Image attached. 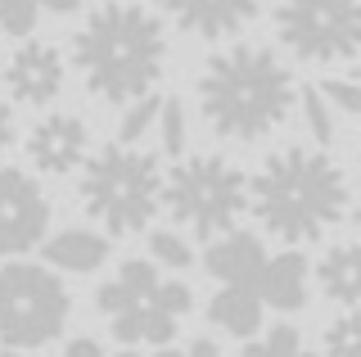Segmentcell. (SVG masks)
Instances as JSON below:
<instances>
[{
  "instance_id": "1",
  "label": "cell",
  "mask_w": 361,
  "mask_h": 357,
  "mask_svg": "<svg viewBox=\"0 0 361 357\" xmlns=\"http://www.w3.org/2000/svg\"><path fill=\"white\" fill-rule=\"evenodd\" d=\"M248 204L271 236L307 244L348 213V181L325 150L285 145L248 181Z\"/></svg>"
},
{
  "instance_id": "2",
  "label": "cell",
  "mask_w": 361,
  "mask_h": 357,
  "mask_svg": "<svg viewBox=\"0 0 361 357\" xmlns=\"http://www.w3.org/2000/svg\"><path fill=\"white\" fill-rule=\"evenodd\" d=\"M73 63L99 99L135 104L163 73V23L140 5L104 0L73 37Z\"/></svg>"
},
{
  "instance_id": "3",
  "label": "cell",
  "mask_w": 361,
  "mask_h": 357,
  "mask_svg": "<svg viewBox=\"0 0 361 357\" xmlns=\"http://www.w3.org/2000/svg\"><path fill=\"white\" fill-rule=\"evenodd\" d=\"M199 104L217 136L257 140L289 118L293 77L267 46H235L208 59L199 77Z\"/></svg>"
},
{
  "instance_id": "4",
  "label": "cell",
  "mask_w": 361,
  "mask_h": 357,
  "mask_svg": "<svg viewBox=\"0 0 361 357\" xmlns=\"http://www.w3.org/2000/svg\"><path fill=\"white\" fill-rule=\"evenodd\" d=\"M82 204L90 217H99L113 236H135L145 231L163 204V176L158 159L127 145H104L86 163L82 176Z\"/></svg>"
},
{
  "instance_id": "5",
  "label": "cell",
  "mask_w": 361,
  "mask_h": 357,
  "mask_svg": "<svg viewBox=\"0 0 361 357\" xmlns=\"http://www.w3.org/2000/svg\"><path fill=\"white\" fill-rule=\"evenodd\" d=\"M163 199L176 222H190V231L212 244L217 236H231L235 222L244 217L248 181L240 167H231L217 154H199L163 181Z\"/></svg>"
},
{
  "instance_id": "6",
  "label": "cell",
  "mask_w": 361,
  "mask_h": 357,
  "mask_svg": "<svg viewBox=\"0 0 361 357\" xmlns=\"http://www.w3.org/2000/svg\"><path fill=\"white\" fill-rule=\"evenodd\" d=\"M68 289L59 276L37 262L0 267V344L5 349H41L68 321Z\"/></svg>"
},
{
  "instance_id": "7",
  "label": "cell",
  "mask_w": 361,
  "mask_h": 357,
  "mask_svg": "<svg viewBox=\"0 0 361 357\" xmlns=\"http://www.w3.org/2000/svg\"><path fill=\"white\" fill-rule=\"evenodd\" d=\"M280 41L307 63H338L361 50V0H280Z\"/></svg>"
},
{
  "instance_id": "8",
  "label": "cell",
  "mask_w": 361,
  "mask_h": 357,
  "mask_svg": "<svg viewBox=\"0 0 361 357\" xmlns=\"http://www.w3.org/2000/svg\"><path fill=\"white\" fill-rule=\"evenodd\" d=\"M50 226V204L41 186L18 167H0V258L37 249Z\"/></svg>"
},
{
  "instance_id": "9",
  "label": "cell",
  "mask_w": 361,
  "mask_h": 357,
  "mask_svg": "<svg viewBox=\"0 0 361 357\" xmlns=\"http://www.w3.org/2000/svg\"><path fill=\"white\" fill-rule=\"evenodd\" d=\"M5 86H9L14 99H23V104H50V99L59 95V86H63L59 50L41 46V41L23 46L14 59H9V68H5Z\"/></svg>"
},
{
  "instance_id": "10",
  "label": "cell",
  "mask_w": 361,
  "mask_h": 357,
  "mask_svg": "<svg viewBox=\"0 0 361 357\" xmlns=\"http://www.w3.org/2000/svg\"><path fill=\"white\" fill-rule=\"evenodd\" d=\"M27 154H32V163H37L41 172H54V176L73 172V167L86 159V127H82V118H73V114L41 118L37 127H32V136H27Z\"/></svg>"
},
{
  "instance_id": "11",
  "label": "cell",
  "mask_w": 361,
  "mask_h": 357,
  "mask_svg": "<svg viewBox=\"0 0 361 357\" xmlns=\"http://www.w3.org/2000/svg\"><path fill=\"white\" fill-rule=\"evenodd\" d=\"M163 5L176 14V23L185 32H199L208 41L235 37L257 14V0H163Z\"/></svg>"
},
{
  "instance_id": "12",
  "label": "cell",
  "mask_w": 361,
  "mask_h": 357,
  "mask_svg": "<svg viewBox=\"0 0 361 357\" xmlns=\"http://www.w3.org/2000/svg\"><path fill=\"white\" fill-rule=\"evenodd\" d=\"M262 267H267L262 240L248 236V231H231V236H221V240L208 244V272L217 276V281H226L231 289H253V294H257Z\"/></svg>"
},
{
  "instance_id": "13",
  "label": "cell",
  "mask_w": 361,
  "mask_h": 357,
  "mask_svg": "<svg viewBox=\"0 0 361 357\" xmlns=\"http://www.w3.org/2000/svg\"><path fill=\"white\" fill-rule=\"evenodd\" d=\"M257 298L280 312H298L307 303V262L302 253H280V258H267L262 281H257Z\"/></svg>"
},
{
  "instance_id": "14",
  "label": "cell",
  "mask_w": 361,
  "mask_h": 357,
  "mask_svg": "<svg viewBox=\"0 0 361 357\" xmlns=\"http://www.w3.org/2000/svg\"><path fill=\"white\" fill-rule=\"evenodd\" d=\"M41 258L50 267H63V272H95L109 258V240L90 236V231H63V236L45 240Z\"/></svg>"
},
{
  "instance_id": "15",
  "label": "cell",
  "mask_w": 361,
  "mask_h": 357,
  "mask_svg": "<svg viewBox=\"0 0 361 357\" xmlns=\"http://www.w3.org/2000/svg\"><path fill=\"white\" fill-rule=\"evenodd\" d=\"M321 289L338 303H361V244H334L316 267Z\"/></svg>"
},
{
  "instance_id": "16",
  "label": "cell",
  "mask_w": 361,
  "mask_h": 357,
  "mask_svg": "<svg viewBox=\"0 0 361 357\" xmlns=\"http://www.w3.org/2000/svg\"><path fill=\"white\" fill-rule=\"evenodd\" d=\"M208 317L217 321L221 330H231V334H240V339H248V334L262 330V298H257L253 289H231V285H226L221 294H212Z\"/></svg>"
},
{
  "instance_id": "17",
  "label": "cell",
  "mask_w": 361,
  "mask_h": 357,
  "mask_svg": "<svg viewBox=\"0 0 361 357\" xmlns=\"http://www.w3.org/2000/svg\"><path fill=\"white\" fill-rule=\"evenodd\" d=\"M325 353L330 357H361V308L343 312V317L325 330Z\"/></svg>"
},
{
  "instance_id": "18",
  "label": "cell",
  "mask_w": 361,
  "mask_h": 357,
  "mask_svg": "<svg viewBox=\"0 0 361 357\" xmlns=\"http://www.w3.org/2000/svg\"><path fill=\"white\" fill-rule=\"evenodd\" d=\"M158 109H163V99H158V95H145V99H135V104L127 109V118H122L118 145H127V150H131V145L145 136V127L154 122V114H158Z\"/></svg>"
},
{
  "instance_id": "19",
  "label": "cell",
  "mask_w": 361,
  "mask_h": 357,
  "mask_svg": "<svg viewBox=\"0 0 361 357\" xmlns=\"http://www.w3.org/2000/svg\"><path fill=\"white\" fill-rule=\"evenodd\" d=\"M118 285H127L131 294L140 298V303H149L154 289H158V272H154V262H149V258H127V262H122Z\"/></svg>"
},
{
  "instance_id": "20",
  "label": "cell",
  "mask_w": 361,
  "mask_h": 357,
  "mask_svg": "<svg viewBox=\"0 0 361 357\" xmlns=\"http://www.w3.org/2000/svg\"><path fill=\"white\" fill-rule=\"evenodd\" d=\"M37 23V0H0V32L5 37H27Z\"/></svg>"
},
{
  "instance_id": "21",
  "label": "cell",
  "mask_w": 361,
  "mask_h": 357,
  "mask_svg": "<svg viewBox=\"0 0 361 357\" xmlns=\"http://www.w3.org/2000/svg\"><path fill=\"white\" fill-rule=\"evenodd\" d=\"M158 114H163V150L176 159L185 150V114H180V99H163Z\"/></svg>"
},
{
  "instance_id": "22",
  "label": "cell",
  "mask_w": 361,
  "mask_h": 357,
  "mask_svg": "<svg viewBox=\"0 0 361 357\" xmlns=\"http://www.w3.org/2000/svg\"><path fill=\"white\" fill-rule=\"evenodd\" d=\"M190 303H195V298H190V289L180 285V281H158V289H154V298H149V308H158L163 312V317H180V312H190Z\"/></svg>"
},
{
  "instance_id": "23",
  "label": "cell",
  "mask_w": 361,
  "mask_h": 357,
  "mask_svg": "<svg viewBox=\"0 0 361 357\" xmlns=\"http://www.w3.org/2000/svg\"><path fill=\"white\" fill-rule=\"evenodd\" d=\"M149 253L158 262H167V267H190V244L172 236V231H154L149 236Z\"/></svg>"
},
{
  "instance_id": "24",
  "label": "cell",
  "mask_w": 361,
  "mask_h": 357,
  "mask_svg": "<svg viewBox=\"0 0 361 357\" xmlns=\"http://www.w3.org/2000/svg\"><path fill=\"white\" fill-rule=\"evenodd\" d=\"M321 95H330L343 114H353V118H361V86L357 82H343V77H325L321 82Z\"/></svg>"
},
{
  "instance_id": "25",
  "label": "cell",
  "mask_w": 361,
  "mask_h": 357,
  "mask_svg": "<svg viewBox=\"0 0 361 357\" xmlns=\"http://www.w3.org/2000/svg\"><path fill=\"white\" fill-rule=\"evenodd\" d=\"M302 114H307V127H312V136L321 140V145H330L334 136V127H330V114H325V104H321V91H302Z\"/></svg>"
},
{
  "instance_id": "26",
  "label": "cell",
  "mask_w": 361,
  "mask_h": 357,
  "mask_svg": "<svg viewBox=\"0 0 361 357\" xmlns=\"http://www.w3.org/2000/svg\"><path fill=\"white\" fill-rule=\"evenodd\" d=\"M99 312H109V317H122V312H131V308H140V298L131 294L127 285H118V281H109L104 289H99Z\"/></svg>"
},
{
  "instance_id": "27",
  "label": "cell",
  "mask_w": 361,
  "mask_h": 357,
  "mask_svg": "<svg viewBox=\"0 0 361 357\" xmlns=\"http://www.w3.org/2000/svg\"><path fill=\"white\" fill-rule=\"evenodd\" d=\"M172 334H176V321H172V317H163L158 308L145 303V312H140V339H149V344H167Z\"/></svg>"
},
{
  "instance_id": "28",
  "label": "cell",
  "mask_w": 361,
  "mask_h": 357,
  "mask_svg": "<svg viewBox=\"0 0 361 357\" xmlns=\"http://www.w3.org/2000/svg\"><path fill=\"white\" fill-rule=\"evenodd\" d=\"M262 349H267L271 357H298V353H302V339H298V330H293V326H276V330L267 334Z\"/></svg>"
},
{
  "instance_id": "29",
  "label": "cell",
  "mask_w": 361,
  "mask_h": 357,
  "mask_svg": "<svg viewBox=\"0 0 361 357\" xmlns=\"http://www.w3.org/2000/svg\"><path fill=\"white\" fill-rule=\"evenodd\" d=\"M140 312H145V303L131 308V312H122V317H113V334H118L122 344H135V339H140Z\"/></svg>"
},
{
  "instance_id": "30",
  "label": "cell",
  "mask_w": 361,
  "mask_h": 357,
  "mask_svg": "<svg viewBox=\"0 0 361 357\" xmlns=\"http://www.w3.org/2000/svg\"><path fill=\"white\" fill-rule=\"evenodd\" d=\"M63 357H104V353H99L95 339H73V344L63 349Z\"/></svg>"
},
{
  "instance_id": "31",
  "label": "cell",
  "mask_w": 361,
  "mask_h": 357,
  "mask_svg": "<svg viewBox=\"0 0 361 357\" xmlns=\"http://www.w3.org/2000/svg\"><path fill=\"white\" fill-rule=\"evenodd\" d=\"M9 140H14V118H9V109H5V99H0V154L9 150Z\"/></svg>"
},
{
  "instance_id": "32",
  "label": "cell",
  "mask_w": 361,
  "mask_h": 357,
  "mask_svg": "<svg viewBox=\"0 0 361 357\" xmlns=\"http://www.w3.org/2000/svg\"><path fill=\"white\" fill-rule=\"evenodd\" d=\"M185 357H217V344H212V339H199V344H190Z\"/></svg>"
},
{
  "instance_id": "33",
  "label": "cell",
  "mask_w": 361,
  "mask_h": 357,
  "mask_svg": "<svg viewBox=\"0 0 361 357\" xmlns=\"http://www.w3.org/2000/svg\"><path fill=\"white\" fill-rule=\"evenodd\" d=\"M41 5H45V9H54V14H73L82 0H41Z\"/></svg>"
},
{
  "instance_id": "34",
  "label": "cell",
  "mask_w": 361,
  "mask_h": 357,
  "mask_svg": "<svg viewBox=\"0 0 361 357\" xmlns=\"http://www.w3.org/2000/svg\"><path fill=\"white\" fill-rule=\"evenodd\" d=\"M244 357H271L262 344H244ZM298 357H316V353H298Z\"/></svg>"
},
{
  "instance_id": "35",
  "label": "cell",
  "mask_w": 361,
  "mask_h": 357,
  "mask_svg": "<svg viewBox=\"0 0 361 357\" xmlns=\"http://www.w3.org/2000/svg\"><path fill=\"white\" fill-rule=\"evenodd\" d=\"M158 357H185V353H172V349H163V353H158Z\"/></svg>"
},
{
  "instance_id": "36",
  "label": "cell",
  "mask_w": 361,
  "mask_h": 357,
  "mask_svg": "<svg viewBox=\"0 0 361 357\" xmlns=\"http://www.w3.org/2000/svg\"><path fill=\"white\" fill-rule=\"evenodd\" d=\"M353 217H357V231H361V199H357V213Z\"/></svg>"
},
{
  "instance_id": "37",
  "label": "cell",
  "mask_w": 361,
  "mask_h": 357,
  "mask_svg": "<svg viewBox=\"0 0 361 357\" xmlns=\"http://www.w3.org/2000/svg\"><path fill=\"white\" fill-rule=\"evenodd\" d=\"M353 77H357V86H361V68H357V73H353Z\"/></svg>"
},
{
  "instance_id": "38",
  "label": "cell",
  "mask_w": 361,
  "mask_h": 357,
  "mask_svg": "<svg viewBox=\"0 0 361 357\" xmlns=\"http://www.w3.org/2000/svg\"><path fill=\"white\" fill-rule=\"evenodd\" d=\"M118 357H135V353H118Z\"/></svg>"
},
{
  "instance_id": "39",
  "label": "cell",
  "mask_w": 361,
  "mask_h": 357,
  "mask_svg": "<svg viewBox=\"0 0 361 357\" xmlns=\"http://www.w3.org/2000/svg\"><path fill=\"white\" fill-rule=\"evenodd\" d=\"M5 357H18V353H5Z\"/></svg>"
}]
</instances>
